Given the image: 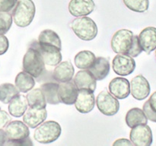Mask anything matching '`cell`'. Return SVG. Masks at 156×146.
Instances as JSON below:
<instances>
[{
	"mask_svg": "<svg viewBox=\"0 0 156 146\" xmlns=\"http://www.w3.org/2000/svg\"><path fill=\"white\" fill-rule=\"evenodd\" d=\"M36 7L32 0H18L12 12V19L20 27H27L33 21Z\"/></svg>",
	"mask_w": 156,
	"mask_h": 146,
	"instance_id": "1",
	"label": "cell"
},
{
	"mask_svg": "<svg viewBox=\"0 0 156 146\" xmlns=\"http://www.w3.org/2000/svg\"><path fill=\"white\" fill-rule=\"evenodd\" d=\"M70 27L75 34L82 40H92L98 35L97 24L91 18L86 16L75 18L70 24Z\"/></svg>",
	"mask_w": 156,
	"mask_h": 146,
	"instance_id": "2",
	"label": "cell"
},
{
	"mask_svg": "<svg viewBox=\"0 0 156 146\" xmlns=\"http://www.w3.org/2000/svg\"><path fill=\"white\" fill-rule=\"evenodd\" d=\"M62 132L61 126L57 122L50 120L43 122L35 129L34 138L42 144H48L57 140Z\"/></svg>",
	"mask_w": 156,
	"mask_h": 146,
	"instance_id": "3",
	"label": "cell"
},
{
	"mask_svg": "<svg viewBox=\"0 0 156 146\" xmlns=\"http://www.w3.org/2000/svg\"><path fill=\"white\" fill-rule=\"evenodd\" d=\"M45 69L43 58L40 52L34 47L27 50L23 58V70L34 78H38L43 74Z\"/></svg>",
	"mask_w": 156,
	"mask_h": 146,
	"instance_id": "4",
	"label": "cell"
},
{
	"mask_svg": "<svg viewBox=\"0 0 156 146\" xmlns=\"http://www.w3.org/2000/svg\"><path fill=\"white\" fill-rule=\"evenodd\" d=\"M133 33L127 29L117 30L111 39V49L117 54H126L130 50L133 42Z\"/></svg>",
	"mask_w": 156,
	"mask_h": 146,
	"instance_id": "5",
	"label": "cell"
},
{
	"mask_svg": "<svg viewBox=\"0 0 156 146\" xmlns=\"http://www.w3.org/2000/svg\"><path fill=\"white\" fill-rule=\"evenodd\" d=\"M96 105L101 113L108 116L115 115L120 109L118 100L106 91L99 93L96 98Z\"/></svg>",
	"mask_w": 156,
	"mask_h": 146,
	"instance_id": "6",
	"label": "cell"
},
{
	"mask_svg": "<svg viewBox=\"0 0 156 146\" xmlns=\"http://www.w3.org/2000/svg\"><path fill=\"white\" fill-rule=\"evenodd\" d=\"M129 138L133 144L136 146H149L153 141L152 129L147 124L138 125L132 128Z\"/></svg>",
	"mask_w": 156,
	"mask_h": 146,
	"instance_id": "7",
	"label": "cell"
},
{
	"mask_svg": "<svg viewBox=\"0 0 156 146\" xmlns=\"http://www.w3.org/2000/svg\"><path fill=\"white\" fill-rule=\"evenodd\" d=\"M112 67L116 74L126 76L132 74L136 68V62L132 56L126 54H118L114 58Z\"/></svg>",
	"mask_w": 156,
	"mask_h": 146,
	"instance_id": "8",
	"label": "cell"
},
{
	"mask_svg": "<svg viewBox=\"0 0 156 146\" xmlns=\"http://www.w3.org/2000/svg\"><path fill=\"white\" fill-rule=\"evenodd\" d=\"M34 48H36L43 58L44 64L49 66H56L62 61V54L59 49L53 46L44 45L35 42Z\"/></svg>",
	"mask_w": 156,
	"mask_h": 146,
	"instance_id": "9",
	"label": "cell"
},
{
	"mask_svg": "<svg viewBox=\"0 0 156 146\" xmlns=\"http://www.w3.org/2000/svg\"><path fill=\"white\" fill-rule=\"evenodd\" d=\"M130 93L133 97L138 100H143L150 94L151 88L149 82L142 75H139L131 80Z\"/></svg>",
	"mask_w": 156,
	"mask_h": 146,
	"instance_id": "10",
	"label": "cell"
},
{
	"mask_svg": "<svg viewBox=\"0 0 156 146\" xmlns=\"http://www.w3.org/2000/svg\"><path fill=\"white\" fill-rule=\"evenodd\" d=\"M5 133L8 140L10 141H18L24 139L30 135L28 126L24 122L19 120L11 121L5 126Z\"/></svg>",
	"mask_w": 156,
	"mask_h": 146,
	"instance_id": "11",
	"label": "cell"
},
{
	"mask_svg": "<svg viewBox=\"0 0 156 146\" xmlns=\"http://www.w3.org/2000/svg\"><path fill=\"white\" fill-rule=\"evenodd\" d=\"M76 109L82 113H88L91 112L95 105V97L94 92L88 90H79L78 96L75 102Z\"/></svg>",
	"mask_w": 156,
	"mask_h": 146,
	"instance_id": "12",
	"label": "cell"
},
{
	"mask_svg": "<svg viewBox=\"0 0 156 146\" xmlns=\"http://www.w3.org/2000/svg\"><path fill=\"white\" fill-rule=\"evenodd\" d=\"M79 93V89L71 82H61L58 88V97L60 103L67 105L74 104Z\"/></svg>",
	"mask_w": 156,
	"mask_h": 146,
	"instance_id": "13",
	"label": "cell"
},
{
	"mask_svg": "<svg viewBox=\"0 0 156 146\" xmlns=\"http://www.w3.org/2000/svg\"><path fill=\"white\" fill-rule=\"evenodd\" d=\"M94 8L95 3L93 0H71L69 3V12L75 17L87 16Z\"/></svg>",
	"mask_w": 156,
	"mask_h": 146,
	"instance_id": "14",
	"label": "cell"
},
{
	"mask_svg": "<svg viewBox=\"0 0 156 146\" xmlns=\"http://www.w3.org/2000/svg\"><path fill=\"white\" fill-rule=\"evenodd\" d=\"M108 88L110 93L118 99L126 98L130 94L129 82L124 78H114L109 83Z\"/></svg>",
	"mask_w": 156,
	"mask_h": 146,
	"instance_id": "15",
	"label": "cell"
},
{
	"mask_svg": "<svg viewBox=\"0 0 156 146\" xmlns=\"http://www.w3.org/2000/svg\"><path fill=\"white\" fill-rule=\"evenodd\" d=\"M139 41L143 51L148 55L156 48V27H147L143 29L139 35Z\"/></svg>",
	"mask_w": 156,
	"mask_h": 146,
	"instance_id": "16",
	"label": "cell"
},
{
	"mask_svg": "<svg viewBox=\"0 0 156 146\" xmlns=\"http://www.w3.org/2000/svg\"><path fill=\"white\" fill-rule=\"evenodd\" d=\"M47 116V111L46 108L37 109L29 107L26 109L23 115V122L31 129H35L40 124L45 121Z\"/></svg>",
	"mask_w": 156,
	"mask_h": 146,
	"instance_id": "17",
	"label": "cell"
},
{
	"mask_svg": "<svg viewBox=\"0 0 156 146\" xmlns=\"http://www.w3.org/2000/svg\"><path fill=\"white\" fill-rule=\"evenodd\" d=\"M73 80L75 85L79 90L85 89L93 92L96 90L97 80L88 70L83 69L78 71Z\"/></svg>",
	"mask_w": 156,
	"mask_h": 146,
	"instance_id": "18",
	"label": "cell"
},
{
	"mask_svg": "<svg viewBox=\"0 0 156 146\" xmlns=\"http://www.w3.org/2000/svg\"><path fill=\"white\" fill-rule=\"evenodd\" d=\"M75 69L70 61L61 62L56 65L53 70V77L58 82H70L74 75Z\"/></svg>",
	"mask_w": 156,
	"mask_h": 146,
	"instance_id": "19",
	"label": "cell"
},
{
	"mask_svg": "<svg viewBox=\"0 0 156 146\" xmlns=\"http://www.w3.org/2000/svg\"><path fill=\"white\" fill-rule=\"evenodd\" d=\"M88 71L91 73L96 80H103L108 76L110 72V62L105 57H98Z\"/></svg>",
	"mask_w": 156,
	"mask_h": 146,
	"instance_id": "20",
	"label": "cell"
},
{
	"mask_svg": "<svg viewBox=\"0 0 156 146\" xmlns=\"http://www.w3.org/2000/svg\"><path fill=\"white\" fill-rule=\"evenodd\" d=\"M27 101L25 96L18 94L15 96L9 104V112L14 117H21L27 109Z\"/></svg>",
	"mask_w": 156,
	"mask_h": 146,
	"instance_id": "21",
	"label": "cell"
},
{
	"mask_svg": "<svg viewBox=\"0 0 156 146\" xmlns=\"http://www.w3.org/2000/svg\"><path fill=\"white\" fill-rule=\"evenodd\" d=\"M126 123L129 128H133L138 125L147 124L148 119L143 109L134 107L129 109L126 115Z\"/></svg>",
	"mask_w": 156,
	"mask_h": 146,
	"instance_id": "22",
	"label": "cell"
},
{
	"mask_svg": "<svg viewBox=\"0 0 156 146\" xmlns=\"http://www.w3.org/2000/svg\"><path fill=\"white\" fill-rule=\"evenodd\" d=\"M15 83L20 92L27 93L33 89L35 85V80L33 76L28 73L21 71L15 77Z\"/></svg>",
	"mask_w": 156,
	"mask_h": 146,
	"instance_id": "23",
	"label": "cell"
},
{
	"mask_svg": "<svg viewBox=\"0 0 156 146\" xmlns=\"http://www.w3.org/2000/svg\"><path fill=\"white\" fill-rule=\"evenodd\" d=\"M26 98H27V104L30 107L37 109L46 108L47 101L41 88L30 90L26 96Z\"/></svg>",
	"mask_w": 156,
	"mask_h": 146,
	"instance_id": "24",
	"label": "cell"
},
{
	"mask_svg": "<svg viewBox=\"0 0 156 146\" xmlns=\"http://www.w3.org/2000/svg\"><path fill=\"white\" fill-rule=\"evenodd\" d=\"M58 88L59 84L53 82H47L41 85V91L44 94L47 103L50 104H59L60 103L58 97Z\"/></svg>",
	"mask_w": 156,
	"mask_h": 146,
	"instance_id": "25",
	"label": "cell"
},
{
	"mask_svg": "<svg viewBox=\"0 0 156 146\" xmlns=\"http://www.w3.org/2000/svg\"><path fill=\"white\" fill-rule=\"evenodd\" d=\"M96 60V56L89 50H83L76 54L74 62L76 67L80 69H88Z\"/></svg>",
	"mask_w": 156,
	"mask_h": 146,
	"instance_id": "26",
	"label": "cell"
},
{
	"mask_svg": "<svg viewBox=\"0 0 156 146\" xmlns=\"http://www.w3.org/2000/svg\"><path fill=\"white\" fill-rule=\"evenodd\" d=\"M38 43L53 46L60 50L62 49V43L59 35L52 30H44L41 31L38 36Z\"/></svg>",
	"mask_w": 156,
	"mask_h": 146,
	"instance_id": "27",
	"label": "cell"
},
{
	"mask_svg": "<svg viewBox=\"0 0 156 146\" xmlns=\"http://www.w3.org/2000/svg\"><path fill=\"white\" fill-rule=\"evenodd\" d=\"M20 91L15 85L11 83H4L0 85V101L7 104Z\"/></svg>",
	"mask_w": 156,
	"mask_h": 146,
	"instance_id": "28",
	"label": "cell"
},
{
	"mask_svg": "<svg viewBox=\"0 0 156 146\" xmlns=\"http://www.w3.org/2000/svg\"><path fill=\"white\" fill-rule=\"evenodd\" d=\"M126 8L139 13H143L149 9V0H123Z\"/></svg>",
	"mask_w": 156,
	"mask_h": 146,
	"instance_id": "29",
	"label": "cell"
},
{
	"mask_svg": "<svg viewBox=\"0 0 156 146\" xmlns=\"http://www.w3.org/2000/svg\"><path fill=\"white\" fill-rule=\"evenodd\" d=\"M12 16L9 12H0V35L5 34L12 24Z\"/></svg>",
	"mask_w": 156,
	"mask_h": 146,
	"instance_id": "30",
	"label": "cell"
},
{
	"mask_svg": "<svg viewBox=\"0 0 156 146\" xmlns=\"http://www.w3.org/2000/svg\"><path fill=\"white\" fill-rule=\"evenodd\" d=\"M142 52H143V50H142L140 41H139V36L137 35H134L133 42L132 47H131L130 50L128 52L127 55L132 56L133 58L137 57L139 55L141 54Z\"/></svg>",
	"mask_w": 156,
	"mask_h": 146,
	"instance_id": "31",
	"label": "cell"
},
{
	"mask_svg": "<svg viewBox=\"0 0 156 146\" xmlns=\"http://www.w3.org/2000/svg\"><path fill=\"white\" fill-rule=\"evenodd\" d=\"M18 0H0V12H9L16 5Z\"/></svg>",
	"mask_w": 156,
	"mask_h": 146,
	"instance_id": "32",
	"label": "cell"
},
{
	"mask_svg": "<svg viewBox=\"0 0 156 146\" xmlns=\"http://www.w3.org/2000/svg\"><path fill=\"white\" fill-rule=\"evenodd\" d=\"M143 110L144 112L145 115L147 117L148 120H149L150 121L154 122V123H156V113L154 112L152 109L150 108L149 104V101L145 102L144 105H143Z\"/></svg>",
	"mask_w": 156,
	"mask_h": 146,
	"instance_id": "33",
	"label": "cell"
},
{
	"mask_svg": "<svg viewBox=\"0 0 156 146\" xmlns=\"http://www.w3.org/2000/svg\"><path fill=\"white\" fill-rule=\"evenodd\" d=\"M5 145H15V146H28L33 145V142L31 141V139L30 137L24 138V139L18 140V141H10L8 140L5 142Z\"/></svg>",
	"mask_w": 156,
	"mask_h": 146,
	"instance_id": "34",
	"label": "cell"
},
{
	"mask_svg": "<svg viewBox=\"0 0 156 146\" xmlns=\"http://www.w3.org/2000/svg\"><path fill=\"white\" fill-rule=\"evenodd\" d=\"M12 118L6 111L0 109V129L5 127L10 122Z\"/></svg>",
	"mask_w": 156,
	"mask_h": 146,
	"instance_id": "35",
	"label": "cell"
},
{
	"mask_svg": "<svg viewBox=\"0 0 156 146\" xmlns=\"http://www.w3.org/2000/svg\"><path fill=\"white\" fill-rule=\"evenodd\" d=\"M9 47V43L8 38L3 35H0V56L5 54L7 52Z\"/></svg>",
	"mask_w": 156,
	"mask_h": 146,
	"instance_id": "36",
	"label": "cell"
},
{
	"mask_svg": "<svg viewBox=\"0 0 156 146\" xmlns=\"http://www.w3.org/2000/svg\"><path fill=\"white\" fill-rule=\"evenodd\" d=\"M113 145H134L130 140H128L127 138H119L116 140Z\"/></svg>",
	"mask_w": 156,
	"mask_h": 146,
	"instance_id": "37",
	"label": "cell"
},
{
	"mask_svg": "<svg viewBox=\"0 0 156 146\" xmlns=\"http://www.w3.org/2000/svg\"><path fill=\"white\" fill-rule=\"evenodd\" d=\"M148 101H149V104L151 109H152L154 112L156 113V91H155V92L150 96V97H149V99L148 100Z\"/></svg>",
	"mask_w": 156,
	"mask_h": 146,
	"instance_id": "38",
	"label": "cell"
},
{
	"mask_svg": "<svg viewBox=\"0 0 156 146\" xmlns=\"http://www.w3.org/2000/svg\"><path fill=\"white\" fill-rule=\"evenodd\" d=\"M8 141L7 135H6L5 131L2 129H0V145H4L6 141Z\"/></svg>",
	"mask_w": 156,
	"mask_h": 146,
	"instance_id": "39",
	"label": "cell"
},
{
	"mask_svg": "<svg viewBox=\"0 0 156 146\" xmlns=\"http://www.w3.org/2000/svg\"><path fill=\"white\" fill-rule=\"evenodd\" d=\"M155 58H156V48H155Z\"/></svg>",
	"mask_w": 156,
	"mask_h": 146,
	"instance_id": "40",
	"label": "cell"
},
{
	"mask_svg": "<svg viewBox=\"0 0 156 146\" xmlns=\"http://www.w3.org/2000/svg\"><path fill=\"white\" fill-rule=\"evenodd\" d=\"M0 109H1V108H0Z\"/></svg>",
	"mask_w": 156,
	"mask_h": 146,
	"instance_id": "41",
	"label": "cell"
}]
</instances>
